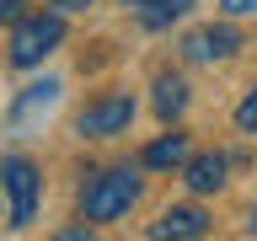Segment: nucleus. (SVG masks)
<instances>
[{"instance_id":"f257e3e1","label":"nucleus","mask_w":257,"mask_h":241,"mask_svg":"<svg viewBox=\"0 0 257 241\" xmlns=\"http://www.w3.org/2000/svg\"><path fill=\"white\" fill-rule=\"evenodd\" d=\"M134 198H140V177L128 172V166H112V172H96L91 182H86V193H80V214L102 225V220L128 214Z\"/></svg>"},{"instance_id":"f03ea898","label":"nucleus","mask_w":257,"mask_h":241,"mask_svg":"<svg viewBox=\"0 0 257 241\" xmlns=\"http://www.w3.org/2000/svg\"><path fill=\"white\" fill-rule=\"evenodd\" d=\"M64 38V16L48 11V16H22L11 32V64H38L43 54H54Z\"/></svg>"},{"instance_id":"7ed1b4c3","label":"nucleus","mask_w":257,"mask_h":241,"mask_svg":"<svg viewBox=\"0 0 257 241\" xmlns=\"http://www.w3.org/2000/svg\"><path fill=\"white\" fill-rule=\"evenodd\" d=\"M128 124H134V96H128V91L96 96V102H86L80 118H75V129L86 134V140H112V134H123Z\"/></svg>"},{"instance_id":"20e7f679","label":"nucleus","mask_w":257,"mask_h":241,"mask_svg":"<svg viewBox=\"0 0 257 241\" xmlns=\"http://www.w3.org/2000/svg\"><path fill=\"white\" fill-rule=\"evenodd\" d=\"M0 182H6V198H11V225H32V214H38V166L11 156L0 166Z\"/></svg>"},{"instance_id":"39448f33","label":"nucleus","mask_w":257,"mask_h":241,"mask_svg":"<svg viewBox=\"0 0 257 241\" xmlns=\"http://www.w3.org/2000/svg\"><path fill=\"white\" fill-rule=\"evenodd\" d=\"M236 43H241V32L230 27V22H209V27L182 38V54L198 59V64H214V59H225V54H236Z\"/></svg>"},{"instance_id":"423d86ee","label":"nucleus","mask_w":257,"mask_h":241,"mask_svg":"<svg viewBox=\"0 0 257 241\" xmlns=\"http://www.w3.org/2000/svg\"><path fill=\"white\" fill-rule=\"evenodd\" d=\"M182 182H188L193 193H214V188H225V156H214V150L188 156V161H182Z\"/></svg>"},{"instance_id":"0eeeda50","label":"nucleus","mask_w":257,"mask_h":241,"mask_svg":"<svg viewBox=\"0 0 257 241\" xmlns=\"http://www.w3.org/2000/svg\"><path fill=\"white\" fill-rule=\"evenodd\" d=\"M204 230H209V214H204V209H193V204L166 209V214L150 225V236H204Z\"/></svg>"},{"instance_id":"6e6552de","label":"nucleus","mask_w":257,"mask_h":241,"mask_svg":"<svg viewBox=\"0 0 257 241\" xmlns=\"http://www.w3.org/2000/svg\"><path fill=\"white\" fill-rule=\"evenodd\" d=\"M182 107H188V80L182 75H161L156 80V112L161 118H182Z\"/></svg>"},{"instance_id":"1a4fd4ad","label":"nucleus","mask_w":257,"mask_h":241,"mask_svg":"<svg viewBox=\"0 0 257 241\" xmlns=\"http://www.w3.org/2000/svg\"><path fill=\"white\" fill-rule=\"evenodd\" d=\"M54 96H59V80H38V86H27V96L16 102V124H32L38 112H48Z\"/></svg>"},{"instance_id":"9d476101","label":"nucleus","mask_w":257,"mask_h":241,"mask_svg":"<svg viewBox=\"0 0 257 241\" xmlns=\"http://www.w3.org/2000/svg\"><path fill=\"white\" fill-rule=\"evenodd\" d=\"M182 161H188V134H166V140H156L150 150H145V166H156V172L182 166Z\"/></svg>"},{"instance_id":"9b49d317","label":"nucleus","mask_w":257,"mask_h":241,"mask_svg":"<svg viewBox=\"0 0 257 241\" xmlns=\"http://www.w3.org/2000/svg\"><path fill=\"white\" fill-rule=\"evenodd\" d=\"M188 6H193V0H140L134 11H140V22H145V27H172V22L188 11Z\"/></svg>"},{"instance_id":"f8f14e48","label":"nucleus","mask_w":257,"mask_h":241,"mask_svg":"<svg viewBox=\"0 0 257 241\" xmlns=\"http://www.w3.org/2000/svg\"><path fill=\"white\" fill-rule=\"evenodd\" d=\"M236 129H241V134H257V86L241 96V107H236Z\"/></svg>"},{"instance_id":"ddd939ff","label":"nucleus","mask_w":257,"mask_h":241,"mask_svg":"<svg viewBox=\"0 0 257 241\" xmlns=\"http://www.w3.org/2000/svg\"><path fill=\"white\" fill-rule=\"evenodd\" d=\"M22 16H27V0H0V22H22Z\"/></svg>"},{"instance_id":"4468645a","label":"nucleus","mask_w":257,"mask_h":241,"mask_svg":"<svg viewBox=\"0 0 257 241\" xmlns=\"http://www.w3.org/2000/svg\"><path fill=\"white\" fill-rule=\"evenodd\" d=\"M230 16H246V11H257V0H220Z\"/></svg>"},{"instance_id":"2eb2a0df","label":"nucleus","mask_w":257,"mask_h":241,"mask_svg":"<svg viewBox=\"0 0 257 241\" xmlns=\"http://www.w3.org/2000/svg\"><path fill=\"white\" fill-rule=\"evenodd\" d=\"M48 6H54V11H86L91 0H48Z\"/></svg>"},{"instance_id":"dca6fc26","label":"nucleus","mask_w":257,"mask_h":241,"mask_svg":"<svg viewBox=\"0 0 257 241\" xmlns=\"http://www.w3.org/2000/svg\"><path fill=\"white\" fill-rule=\"evenodd\" d=\"M246 236H257V204H252V214H246Z\"/></svg>"},{"instance_id":"f3484780","label":"nucleus","mask_w":257,"mask_h":241,"mask_svg":"<svg viewBox=\"0 0 257 241\" xmlns=\"http://www.w3.org/2000/svg\"><path fill=\"white\" fill-rule=\"evenodd\" d=\"M128 6H140V0H128Z\"/></svg>"}]
</instances>
